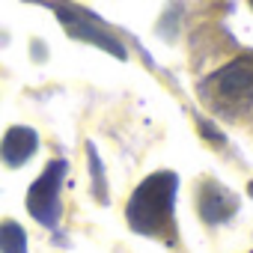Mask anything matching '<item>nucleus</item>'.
Segmentation results:
<instances>
[{
    "label": "nucleus",
    "instance_id": "6e6552de",
    "mask_svg": "<svg viewBox=\"0 0 253 253\" xmlns=\"http://www.w3.org/2000/svg\"><path fill=\"white\" fill-rule=\"evenodd\" d=\"M250 6H253V0H250Z\"/></svg>",
    "mask_w": 253,
    "mask_h": 253
},
{
    "label": "nucleus",
    "instance_id": "20e7f679",
    "mask_svg": "<svg viewBox=\"0 0 253 253\" xmlns=\"http://www.w3.org/2000/svg\"><path fill=\"white\" fill-rule=\"evenodd\" d=\"M51 9L60 15V21L66 24V30H69L75 39H84V42H89V45H95V48H101V51L119 57V60H125V48H122L89 12H81V9H72V6H63V3H51Z\"/></svg>",
    "mask_w": 253,
    "mask_h": 253
},
{
    "label": "nucleus",
    "instance_id": "423d86ee",
    "mask_svg": "<svg viewBox=\"0 0 253 253\" xmlns=\"http://www.w3.org/2000/svg\"><path fill=\"white\" fill-rule=\"evenodd\" d=\"M238 209V200L232 191L220 188L217 182H206L200 191V214L206 223H220L226 217H232Z\"/></svg>",
    "mask_w": 253,
    "mask_h": 253
},
{
    "label": "nucleus",
    "instance_id": "f257e3e1",
    "mask_svg": "<svg viewBox=\"0 0 253 253\" xmlns=\"http://www.w3.org/2000/svg\"><path fill=\"white\" fill-rule=\"evenodd\" d=\"M176 188L179 176L173 170H158L149 179H143L131 194L128 209H125L128 226L140 235H164V229L173 223Z\"/></svg>",
    "mask_w": 253,
    "mask_h": 253
},
{
    "label": "nucleus",
    "instance_id": "0eeeda50",
    "mask_svg": "<svg viewBox=\"0 0 253 253\" xmlns=\"http://www.w3.org/2000/svg\"><path fill=\"white\" fill-rule=\"evenodd\" d=\"M0 253H27V232L21 229V223H0Z\"/></svg>",
    "mask_w": 253,
    "mask_h": 253
},
{
    "label": "nucleus",
    "instance_id": "f03ea898",
    "mask_svg": "<svg viewBox=\"0 0 253 253\" xmlns=\"http://www.w3.org/2000/svg\"><path fill=\"white\" fill-rule=\"evenodd\" d=\"M203 95L220 110L253 107V57H238L203 81Z\"/></svg>",
    "mask_w": 253,
    "mask_h": 253
},
{
    "label": "nucleus",
    "instance_id": "7ed1b4c3",
    "mask_svg": "<svg viewBox=\"0 0 253 253\" xmlns=\"http://www.w3.org/2000/svg\"><path fill=\"white\" fill-rule=\"evenodd\" d=\"M66 170H69L66 161H51V164L42 170V176H39V179L30 185V191H27V211H30L33 220H39L42 226H57V223H60V214H63L60 191H63Z\"/></svg>",
    "mask_w": 253,
    "mask_h": 253
},
{
    "label": "nucleus",
    "instance_id": "39448f33",
    "mask_svg": "<svg viewBox=\"0 0 253 253\" xmlns=\"http://www.w3.org/2000/svg\"><path fill=\"white\" fill-rule=\"evenodd\" d=\"M39 149V134L33 128H27V125H12V128L3 134V140H0V161H3L6 167H21L27 164Z\"/></svg>",
    "mask_w": 253,
    "mask_h": 253
}]
</instances>
